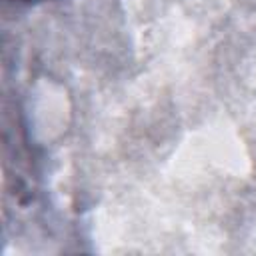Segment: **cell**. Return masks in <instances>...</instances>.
<instances>
[{"label":"cell","mask_w":256,"mask_h":256,"mask_svg":"<svg viewBox=\"0 0 256 256\" xmlns=\"http://www.w3.org/2000/svg\"><path fill=\"white\" fill-rule=\"evenodd\" d=\"M14 4H38V2H46V0H10Z\"/></svg>","instance_id":"cell-1"}]
</instances>
